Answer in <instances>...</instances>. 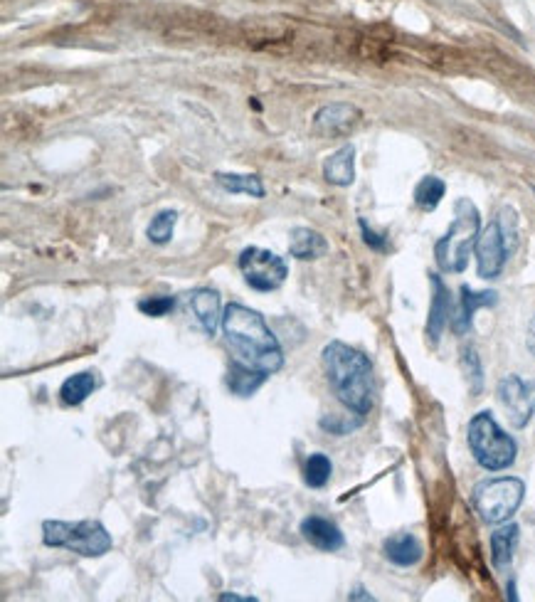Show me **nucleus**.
Here are the masks:
<instances>
[{"mask_svg": "<svg viewBox=\"0 0 535 602\" xmlns=\"http://www.w3.org/2000/svg\"><path fill=\"white\" fill-rule=\"evenodd\" d=\"M222 331H225L227 346L235 351V361L247 363L267 376L284 366L282 346L259 311L232 301L222 314Z\"/></svg>", "mask_w": 535, "mask_h": 602, "instance_id": "f257e3e1", "label": "nucleus"}, {"mask_svg": "<svg viewBox=\"0 0 535 602\" xmlns=\"http://www.w3.org/2000/svg\"><path fill=\"white\" fill-rule=\"evenodd\" d=\"M321 361L338 403L346 405L358 417L368 415L375 403V378L370 358L348 343L331 341L328 346H323Z\"/></svg>", "mask_w": 535, "mask_h": 602, "instance_id": "f03ea898", "label": "nucleus"}, {"mask_svg": "<svg viewBox=\"0 0 535 602\" xmlns=\"http://www.w3.org/2000/svg\"><path fill=\"white\" fill-rule=\"evenodd\" d=\"M481 232L479 208L469 198H459L454 203V220L444 237H439L434 245V260L437 267L447 274H462L469 264L471 250L476 245V237Z\"/></svg>", "mask_w": 535, "mask_h": 602, "instance_id": "7ed1b4c3", "label": "nucleus"}, {"mask_svg": "<svg viewBox=\"0 0 535 602\" xmlns=\"http://www.w3.org/2000/svg\"><path fill=\"white\" fill-rule=\"evenodd\" d=\"M466 442H469V450L479 467H484L486 472H503V469L513 467L518 457L516 440L501 430L489 410L471 417Z\"/></svg>", "mask_w": 535, "mask_h": 602, "instance_id": "20e7f679", "label": "nucleus"}, {"mask_svg": "<svg viewBox=\"0 0 535 602\" xmlns=\"http://www.w3.org/2000/svg\"><path fill=\"white\" fill-rule=\"evenodd\" d=\"M518 242L516 210L503 208L499 218L491 220L476 237V272L481 279H496L506 267L508 255Z\"/></svg>", "mask_w": 535, "mask_h": 602, "instance_id": "39448f33", "label": "nucleus"}, {"mask_svg": "<svg viewBox=\"0 0 535 602\" xmlns=\"http://www.w3.org/2000/svg\"><path fill=\"white\" fill-rule=\"evenodd\" d=\"M42 541L50 548H65L84 558H102L111 551V533L99 521H45Z\"/></svg>", "mask_w": 535, "mask_h": 602, "instance_id": "423d86ee", "label": "nucleus"}, {"mask_svg": "<svg viewBox=\"0 0 535 602\" xmlns=\"http://www.w3.org/2000/svg\"><path fill=\"white\" fill-rule=\"evenodd\" d=\"M526 496V484L518 477H496L476 484L471 501L484 524H506Z\"/></svg>", "mask_w": 535, "mask_h": 602, "instance_id": "0eeeda50", "label": "nucleus"}, {"mask_svg": "<svg viewBox=\"0 0 535 602\" xmlns=\"http://www.w3.org/2000/svg\"><path fill=\"white\" fill-rule=\"evenodd\" d=\"M240 272L245 282L257 292H274L289 277V264L277 252L262 250V247H247L240 252Z\"/></svg>", "mask_w": 535, "mask_h": 602, "instance_id": "6e6552de", "label": "nucleus"}, {"mask_svg": "<svg viewBox=\"0 0 535 602\" xmlns=\"http://www.w3.org/2000/svg\"><path fill=\"white\" fill-rule=\"evenodd\" d=\"M496 393H499V403L506 410L513 427L521 430L531 422V417L535 415V380L526 383L518 376H506L499 380Z\"/></svg>", "mask_w": 535, "mask_h": 602, "instance_id": "1a4fd4ad", "label": "nucleus"}, {"mask_svg": "<svg viewBox=\"0 0 535 602\" xmlns=\"http://www.w3.org/2000/svg\"><path fill=\"white\" fill-rule=\"evenodd\" d=\"M429 284H432V304H429L425 334L429 343L437 346L439 339H442L444 329L452 324L454 301H452V292H449V287L442 282L439 274H429Z\"/></svg>", "mask_w": 535, "mask_h": 602, "instance_id": "9d476101", "label": "nucleus"}, {"mask_svg": "<svg viewBox=\"0 0 535 602\" xmlns=\"http://www.w3.org/2000/svg\"><path fill=\"white\" fill-rule=\"evenodd\" d=\"M360 119H363V114H360L356 104H326V107H321L319 112L314 114V129L326 136H341L346 134V131H351Z\"/></svg>", "mask_w": 535, "mask_h": 602, "instance_id": "9b49d317", "label": "nucleus"}, {"mask_svg": "<svg viewBox=\"0 0 535 602\" xmlns=\"http://www.w3.org/2000/svg\"><path fill=\"white\" fill-rule=\"evenodd\" d=\"M459 297L457 304H454V314H452V331L457 336H464L471 331V324H474V314L479 309H484V306H496V301H499V294L496 292H474L471 287L459 289Z\"/></svg>", "mask_w": 535, "mask_h": 602, "instance_id": "f8f14e48", "label": "nucleus"}, {"mask_svg": "<svg viewBox=\"0 0 535 602\" xmlns=\"http://www.w3.org/2000/svg\"><path fill=\"white\" fill-rule=\"evenodd\" d=\"M299 531L301 536H304V541H309L311 546L319 548V551L333 553L346 546V538H343L341 528L333 524V521L321 519V516H309V519L301 521Z\"/></svg>", "mask_w": 535, "mask_h": 602, "instance_id": "ddd939ff", "label": "nucleus"}, {"mask_svg": "<svg viewBox=\"0 0 535 602\" xmlns=\"http://www.w3.org/2000/svg\"><path fill=\"white\" fill-rule=\"evenodd\" d=\"M188 306L190 311L198 319L200 329L205 331L208 336H215L217 326H220L222 316H220V294L210 287H200L195 292L188 294Z\"/></svg>", "mask_w": 535, "mask_h": 602, "instance_id": "4468645a", "label": "nucleus"}, {"mask_svg": "<svg viewBox=\"0 0 535 602\" xmlns=\"http://www.w3.org/2000/svg\"><path fill=\"white\" fill-rule=\"evenodd\" d=\"M323 178L336 188H348L356 181V149L351 144L341 146L323 161Z\"/></svg>", "mask_w": 535, "mask_h": 602, "instance_id": "2eb2a0df", "label": "nucleus"}, {"mask_svg": "<svg viewBox=\"0 0 535 602\" xmlns=\"http://www.w3.org/2000/svg\"><path fill=\"white\" fill-rule=\"evenodd\" d=\"M328 252V240L314 227H294L289 235V255L301 262L321 260Z\"/></svg>", "mask_w": 535, "mask_h": 602, "instance_id": "dca6fc26", "label": "nucleus"}, {"mask_svg": "<svg viewBox=\"0 0 535 602\" xmlns=\"http://www.w3.org/2000/svg\"><path fill=\"white\" fill-rule=\"evenodd\" d=\"M383 553L390 563L400 565V568H412L425 556L422 543L412 533H393L390 538H385Z\"/></svg>", "mask_w": 535, "mask_h": 602, "instance_id": "f3484780", "label": "nucleus"}, {"mask_svg": "<svg viewBox=\"0 0 535 602\" xmlns=\"http://www.w3.org/2000/svg\"><path fill=\"white\" fill-rule=\"evenodd\" d=\"M518 541H521V526L518 524H506L491 533V561H494L496 570L511 568Z\"/></svg>", "mask_w": 535, "mask_h": 602, "instance_id": "a211bd4d", "label": "nucleus"}, {"mask_svg": "<svg viewBox=\"0 0 535 602\" xmlns=\"http://www.w3.org/2000/svg\"><path fill=\"white\" fill-rule=\"evenodd\" d=\"M267 373L257 371V368L247 366L242 361H232L230 371H227V388L240 398H250L252 393H257L262 388V383L267 380Z\"/></svg>", "mask_w": 535, "mask_h": 602, "instance_id": "6ab92c4d", "label": "nucleus"}, {"mask_svg": "<svg viewBox=\"0 0 535 602\" xmlns=\"http://www.w3.org/2000/svg\"><path fill=\"white\" fill-rule=\"evenodd\" d=\"M215 183L225 193L250 195V198H264V183L257 173H215Z\"/></svg>", "mask_w": 535, "mask_h": 602, "instance_id": "aec40b11", "label": "nucleus"}, {"mask_svg": "<svg viewBox=\"0 0 535 602\" xmlns=\"http://www.w3.org/2000/svg\"><path fill=\"white\" fill-rule=\"evenodd\" d=\"M99 380H97V373L92 371H82L77 373V376L67 378L65 383H62L60 388V400L65 405H82L84 400L89 398V395L97 390Z\"/></svg>", "mask_w": 535, "mask_h": 602, "instance_id": "412c9836", "label": "nucleus"}, {"mask_svg": "<svg viewBox=\"0 0 535 602\" xmlns=\"http://www.w3.org/2000/svg\"><path fill=\"white\" fill-rule=\"evenodd\" d=\"M444 193H447V183L437 176H425L415 188V203L417 208L422 210H434L439 203H442Z\"/></svg>", "mask_w": 535, "mask_h": 602, "instance_id": "4be33fe9", "label": "nucleus"}, {"mask_svg": "<svg viewBox=\"0 0 535 602\" xmlns=\"http://www.w3.org/2000/svg\"><path fill=\"white\" fill-rule=\"evenodd\" d=\"M331 474H333V464L326 454H321V452L309 454V459H306V464H304L306 487H311V489L326 487L328 479H331Z\"/></svg>", "mask_w": 535, "mask_h": 602, "instance_id": "5701e85b", "label": "nucleus"}, {"mask_svg": "<svg viewBox=\"0 0 535 602\" xmlns=\"http://www.w3.org/2000/svg\"><path fill=\"white\" fill-rule=\"evenodd\" d=\"M178 223V210H161L156 218L151 220L146 227V235L153 245H168L173 237V230H176Z\"/></svg>", "mask_w": 535, "mask_h": 602, "instance_id": "b1692460", "label": "nucleus"}, {"mask_svg": "<svg viewBox=\"0 0 535 602\" xmlns=\"http://www.w3.org/2000/svg\"><path fill=\"white\" fill-rule=\"evenodd\" d=\"M462 371L466 376V383H469L471 395H479L481 388H484V368H481V358L476 353V348L466 346L462 351Z\"/></svg>", "mask_w": 535, "mask_h": 602, "instance_id": "393cba45", "label": "nucleus"}, {"mask_svg": "<svg viewBox=\"0 0 535 602\" xmlns=\"http://www.w3.org/2000/svg\"><path fill=\"white\" fill-rule=\"evenodd\" d=\"M176 309V299L173 297H146L139 301V311L146 316H153V319H161V316L171 314Z\"/></svg>", "mask_w": 535, "mask_h": 602, "instance_id": "a878e982", "label": "nucleus"}, {"mask_svg": "<svg viewBox=\"0 0 535 602\" xmlns=\"http://www.w3.org/2000/svg\"><path fill=\"white\" fill-rule=\"evenodd\" d=\"M358 225H360V235H363V242L370 247V250L375 252L388 250V235H385V232H375L363 218L358 220Z\"/></svg>", "mask_w": 535, "mask_h": 602, "instance_id": "bb28decb", "label": "nucleus"}, {"mask_svg": "<svg viewBox=\"0 0 535 602\" xmlns=\"http://www.w3.org/2000/svg\"><path fill=\"white\" fill-rule=\"evenodd\" d=\"M526 346L528 351L535 356V316L531 319V324H528V336H526Z\"/></svg>", "mask_w": 535, "mask_h": 602, "instance_id": "cd10ccee", "label": "nucleus"}, {"mask_svg": "<svg viewBox=\"0 0 535 602\" xmlns=\"http://www.w3.org/2000/svg\"><path fill=\"white\" fill-rule=\"evenodd\" d=\"M220 600L222 602H227V600H230V602H254V598H247V595L242 598V595H232V593H222Z\"/></svg>", "mask_w": 535, "mask_h": 602, "instance_id": "c85d7f7f", "label": "nucleus"}, {"mask_svg": "<svg viewBox=\"0 0 535 602\" xmlns=\"http://www.w3.org/2000/svg\"><path fill=\"white\" fill-rule=\"evenodd\" d=\"M351 600H373V595H368L363 588H358L356 593L351 595Z\"/></svg>", "mask_w": 535, "mask_h": 602, "instance_id": "c756f323", "label": "nucleus"}]
</instances>
